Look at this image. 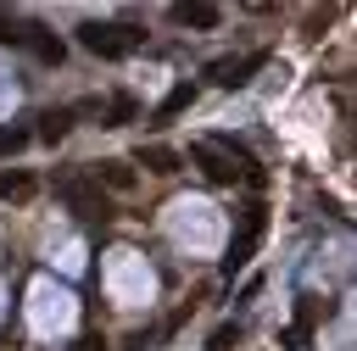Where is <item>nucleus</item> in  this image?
Wrapping results in <instances>:
<instances>
[{
  "label": "nucleus",
  "instance_id": "1",
  "mask_svg": "<svg viewBox=\"0 0 357 351\" xmlns=\"http://www.w3.org/2000/svg\"><path fill=\"white\" fill-rule=\"evenodd\" d=\"M190 162H195L212 184H240V178H257V156H251L245 145H234L229 134L195 139V145H190Z\"/></svg>",
  "mask_w": 357,
  "mask_h": 351
},
{
  "label": "nucleus",
  "instance_id": "2",
  "mask_svg": "<svg viewBox=\"0 0 357 351\" xmlns=\"http://www.w3.org/2000/svg\"><path fill=\"white\" fill-rule=\"evenodd\" d=\"M78 45L89 56H100V61H123V56H134L145 45V28H134V22H84Z\"/></svg>",
  "mask_w": 357,
  "mask_h": 351
},
{
  "label": "nucleus",
  "instance_id": "3",
  "mask_svg": "<svg viewBox=\"0 0 357 351\" xmlns=\"http://www.w3.org/2000/svg\"><path fill=\"white\" fill-rule=\"evenodd\" d=\"M56 195H61V201H67V206H73L84 223L112 217V212H106V195L95 189V178H89V173H61V178H56Z\"/></svg>",
  "mask_w": 357,
  "mask_h": 351
},
{
  "label": "nucleus",
  "instance_id": "4",
  "mask_svg": "<svg viewBox=\"0 0 357 351\" xmlns=\"http://www.w3.org/2000/svg\"><path fill=\"white\" fill-rule=\"evenodd\" d=\"M257 67H268V56L262 50H245V56H218L212 67H206V78L218 84V89H240V84H251V72Z\"/></svg>",
  "mask_w": 357,
  "mask_h": 351
},
{
  "label": "nucleus",
  "instance_id": "5",
  "mask_svg": "<svg viewBox=\"0 0 357 351\" xmlns=\"http://www.w3.org/2000/svg\"><path fill=\"white\" fill-rule=\"evenodd\" d=\"M257 234H262V206H245V223H240V234L229 240V256H223V273L234 279L245 262H251V245H257Z\"/></svg>",
  "mask_w": 357,
  "mask_h": 351
},
{
  "label": "nucleus",
  "instance_id": "6",
  "mask_svg": "<svg viewBox=\"0 0 357 351\" xmlns=\"http://www.w3.org/2000/svg\"><path fill=\"white\" fill-rule=\"evenodd\" d=\"M17 45H22V50H33L45 67H56V61L67 56V45H61V39H56L45 22H22V39H17Z\"/></svg>",
  "mask_w": 357,
  "mask_h": 351
},
{
  "label": "nucleus",
  "instance_id": "7",
  "mask_svg": "<svg viewBox=\"0 0 357 351\" xmlns=\"http://www.w3.org/2000/svg\"><path fill=\"white\" fill-rule=\"evenodd\" d=\"M89 178H95V189H117V195H128V189L139 184L134 162H95V167H89Z\"/></svg>",
  "mask_w": 357,
  "mask_h": 351
},
{
  "label": "nucleus",
  "instance_id": "8",
  "mask_svg": "<svg viewBox=\"0 0 357 351\" xmlns=\"http://www.w3.org/2000/svg\"><path fill=\"white\" fill-rule=\"evenodd\" d=\"M318 318H329V301L301 295V306H296V329H290V345H301V340L312 334V323H318Z\"/></svg>",
  "mask_w": 357,
  "mask_h": 351
},
{
  "label": "nucleus",
  "instance_id": "9",
  "mask_svg": "<svg viewBox=\"0 0 357 351\" xmlns=\"http://www.w3.org/2000/svg\"><path fill=\"white\" fill-rule=\"evenodd\" d=\"M134 162H139L145 173H178V150H173V145H139Z\"/></svg>",
  "mask_w": 357,
  "mask_h": 351
},
{
  "label": "nucleus",
  "instance_id": "10",
  "mask_svg": "<svg viewBox=\"0 0 357 351\" xmlns=\"http://www.w3.org/2000/svg\"><path fill=\"white\" fill-rule=\"evenodd\" d=\"M173 22H184V28H218L223 11L206 6V0H195V6H173Z\"/></svg>",
  "mask_w": 357,
  "mask_h": 351
},
{
  "label": "nucleus",
  "instance_id": "11",
  "mask_svg": "<svg viewBox=\"0 0 357 351\" xmlns=\"http://www.w3.org/2000/svg\"><path fill=\"white\" fill-rule=\"evenodd\" d=\"M73 117H78V106H56V111H45V117H39V139H45V145H56V139H67V128H73Z\"/></svg>",
  "mask_w": 357,
  "mask_h": 351
},
{
  "label": "nucleus",
  "instance_id": "12",
  "mask_svg": "<svg viewBox=\"0 0 357 351\" xmlns=\"http://www.w3.org/2000/svg\"><path fill=\"white\" fill-rule=\"evenodd\" d=\"M28 195H33V173L0 167V201H28Z\"/></svg>",
  "mask_w": 357,
  "mask_h": 351
},
{
  "label": "nucleus",
  "instance_id": "13",
  "mask_svg": "<svg viewBox=\"0 0 357 351\" xmlns=\"http://www.w3.org/2000/svg\"><path fill=\"white\" fill-rule=\"evenodd\" d=\"M190 100H195V89H190V84H173V89H167V100L156 106V123H173V117H178Z\"/></svg>",
  "mask_w": 357,
  "mask_h": 351
},
{
  "label": "nucleus",
  "instance_id": "14",
  "mask_svg": "<svg viewBox=\"0 0 357 351\" xmlns=\"http://www.w3.org/2000/svg\"><path fill=\"white\" fill-rule=\"evenodd\" d=\"M134 111H139V106H134V95H112V100H106V128L134 123Z\"/></svg>",
  "mask_w": 357,
  "mask_h": 351
},
{
  "label": "nucleus",
  "instance_id": "15",
  "mask_svg": "<svg viewBox=\"0 0 357 351\" xmlns=\"http://www.w3.org/2000/svg\"><path fill=\"white\" fill-rule=\"evenodd\" d=\"M240 345V323H223V329H212V340H206V351H234Z\"/></svg>",
  "mask_w": 357,
  "mask_h": 351
},
{
  "label": "nucleus",
  "instance_id": "16",
  "mask_svg": "<svg viewBox=\"0 0 357 351\" xmlns=\"http://www.w3.org/2000/svg\"><path fill=\"white\" fill-rule=\"evenodd\" d=\"M28 139H33L28 128H0V156H17V150H22Z\"/></svg>",
  "mask_w": 357,
  "mask_h": 351
},
{
  "label": "nucleus",
  "instance_id": "17",
  "mask_svg": "<svg viewBox=\"0 0 357 351\" xmlns=\"http://www.w3.org/2000/svg\"><path fill=\"white\" fill-rule=\"evenodd\" d=\"M17 39H22V17L0 11V45H17Z\"/></svg>",
  "mask_w": 357,
  "mask_h": 351
},
{
  "label": "nucleus",
  "instance_id": "18",
  "mask_svg": "<svg viewBox=\"0 0 357 351\" xmlns=\"http://www.w3.org/2000/svg\"><path fill=\"white\" fill-rule=\"evenodd\" d=\"M67 351H106V340H100V334H78Z\"/></svg>",
  "mask_w": 357,
  "mask_h": 351
}]
</instances>
